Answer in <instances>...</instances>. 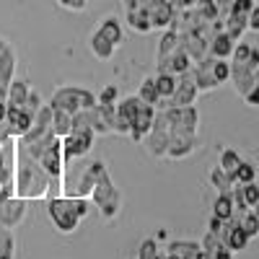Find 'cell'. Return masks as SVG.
<instances>
[{
	"label": "cell",
	"mask_w": 259,
	"mask_h": 259,
	"mask_svg": "<svg viewBox=\"0 0 259 259\" xmlns=\"http://www.w3.org/2000/svg\"><path fill=\"white\" fill-rule=\"evenodd\" d=\"M13 187H16V194L24 200H41L55 187L50 174L18 140L13 148Z\"/></svg>",
	"instance_id": "obj_1"
},
{
	"label": "cell",
	"mask_w": 259,
	"mask_h": 259,
	"mask_svg": "<svg viewBox=\"0 0 259 259\" xmlns=\"http://www.w3.org/2000/svg\"><path fill=\"white\" fill-rule=\"evenodd\" d=\"M200 251H202V246L194 241H171L168 244V254L177 259H197Z\"/></svg>",
	"instance_id": "obj_18"
},
{
	"label": "cell",
	"mask_w": 259,
	"mask_h": 259,
	"mask_svg": "<svg viewBox=\"0 0 259 259\" xmlns=\"http://www.w3.org/2000/svg\"><path fill=\"white\" fill-rule=\"evenodd\" d=\"M156 89H158V96L161 101H168L177 91V75H168V73H158L156 75Z\"/></svg>",
	"instance_id": "obj_25"
},
{
	"label": "cell",
	"mask_w": 259,
	"mask_h": 259,
	"mask_svg": "<svg viewBox=\"0 0 259 259\" xmlns=\"http://www.w3.org/2000/svg\"><path fill=\"white\" fill-rule=\"evenodd\" d=\"M36 161H39V166L50 174V179L57 184L60 177H62V168H65V161H62V140H60V138L52 140V143L47 145V150H45V153H41Z\"/></svg>",
	"instance_id": "obj_10"
},
{
	"label": "cell",
	"mask_w": 259,
	"mask_h": 259,
	"mask_svg": "<svg viewBox=\"0 0 259 259\" xmlns=\"http://www.w3.org/2000/svg\"><path fill=\"white\" fill-rule=\"evenodd\" d=\"M239 187H241V194H244V202L251 207L259 200V184L256 182H246V184H239Z\"/></svg>",
	"instance_id": "obj_32"
},
{
	"label": "cell",
	"mask_w": 259,
	"mask_h": 259,
	"mask_svg": "<svg viewBox=\"0 0 259 259\" xmlns=\"http://www.w3.org/2000/svg\"><path fill=\"white\" fill-rule=\"evenodd\" d=\"M233 218H236V223H239V226H241V228L246 231V236H249V239H254V236H259V221L254 218V212H251V210L236 212Z\"/></svg>",
	"instance_id": "obj_27"
},
{
	"label": "cell",
	"mask_w": 259,
	"mask_h": 259,
	"mask_svg": "<svg viewBox=\"0 0 259 259\" xmlns=\"http://www.w3.org/2000/svg\"><path fill=\"white\" fill-rule=\"evenodd\" d=\"M197 150V133H171L168 135V148H166V158H187Z\"/></svg>",
	"instance_id": "obj_11"
},
{
	"label": "cell",
	"mask_w": 259,
	"mask_h": 259,
	"mask_svg": "<svg viewBox=\"0 0 259 259\" xmlns=\"http://www.w3.org/2000/svg\"><path fill=\"white\" fill-rule=\"evenodd\" d=\"M96 101L99 104H117V89H114V85H106V89L99 94Z\"/></svg>",
	"instance_id": "obj_34"
},
{
	"label": "cell",
	"mask_w": 259,
	"mask_h": 259,
	"mask_svg": "<svg viewBox=\"0 0 259 259\" xmlns=\"http://www.w3.org/2000/svg\"><path fill=\"white\" fill-rule=\"evenodd\" d=\"M52 130L57 138H65L73 130V114H68L65 109H55L52 106Z\"/></svg>",
	"instance_id": "obj_20"
},
{
	"label": "cell",
	"mask_w": 259,
	"mask_h": 259,
	"mask_svg": "<svg viewBox=\"0 0 259 259\" xmlns=\"http://www.w3.org/2000/svg\"><path fill=\"white\" fill-rule=\"evenodd\" d=\"M138 99L156 106V109H161V96H158V89H156V78H145L140 83V91H138Z\"/></svg>",
	"instance_id": "obj_22"
},
{
	"label": "cell",
	"mask_w": 259,
	"mask_h": 259,
	"mask_svg": "<svg viewBox=\"0 0 259 259\" xmlns=\"http://www.w3.org/2000/svg\"><path fill=\"white\" fill-rule=\"evenodd\" d=\"M197 94H200V89L194 83V75H192V70H187V73L177 75V91L168 99L166 106H189V104H194Z\"/></svg>",
	"instance_id": "obj_12"
},
{
	"label": "cell",
	"mask_w": 259,
	"mask_h": 259,
	"mask_svg": "<svg viewBox=\"0 0 259 259\" xmlns=\"http://www.w3.org/2000/svg\"><path fill=\"white\" fill-rule=\"evenodd\" d=\"M239 163H241V156L236 153V150L226 148L223 153H221V163H218V166L226 171V174H231V177H233V174H236V168H239ZM233 179H236V177H233Z\"/></svg>",
	"instance_id": "obj_28"
},
{
	"label": "cell",
	"mask_w": 259,
	"mask_h": 259,
	"mask_svg": "<svg viewBox=\"0 0 259 259\" xmlns=\"http://www.w3.org/2000/svg\"><path fill=\"white\" fill-rule=\"evenodd\" d=\"M26 207H29V200L18 197V194H13V197H0V228H16L24 223L26 218Z\"/></svg>",
	"instance_id": "obj_7"
},
{
	"label": "cell",
	"mask_w": 259,
	"mask_h": 259,
	"mask_svg": "<svg viewBox=\"0 0 259 259\" xmlns=\"http://www.w3.org/2000/svg\"><path fill=\"white\" fill-rule=\"evenodd\" d=\"M140 99L138 96H127L114 104V133L117 135H130V127L135 122V114L140 109Z\"/></svg>",
	"instance_id": "obj_8"
},
{
	"label": "cell",
	"mask_w": 259,
	"mask_h": 259,
	"mask_svg": "<svg viewBox=\"0 0 259 259\" xmlns=\"http://www.w3.org/2000/svg\"><path fill=\"white\" fill-rule=\"evenodd\" d=\"M231 80L241 99L254 83H259V50L256 47L236 41L233 55H231Z\"/></svg>",
	"instance_id": "obj_2"
},
{
	"label": "cell",
	"mask_w": 259,
	"mask_h": 259,
	"mask_svg": "<svg viewBox=\"0 0 259 259\" xmlns=\"http://www.w3.org/2000/svg\"><path fill=\"white\" fill-rule=\"evenodd\" d=\"M29 94H31L29 83H26V80H18V78H13V80H11V85H8L6 104H8V106H26Z\"/></svg>",
	"instance_id": "obj_17"
},
{
	"label": "cell",
	"mask_w": 259,
	"mask_h": 259,
	"mask_svg": "<svg viewBox=\"0 0 259 259\" xmlns=\"http://www.w3.org/2000/svg\"><path fill=\"white\" fill-rule=\"evenodd\" d=\"M233 47H236V39H231V34L226 29H221L218 34H212L210 45H207V52L218 60H228L233 55Z\"/></svg>",
	"instance_id": "obj_16"
},
{
	"label": "cell",
	"mask_w": 259,
	"mask_h": 259,
	"mask_svg": "<svg viewBox=\"0 0 259 259\" xmlns=\"http://www.w3.org/2000/svg\"><path fill=\"white\" fill-rule=\"evenodd\" d=\"M89 200L101 210V218H106V221H112L114 215L119 212L122 197H119V189L114 187V182H112V177H109V168H106V166H101V171H99V177H96V184H94V189H91V197H89Z\"/></svg>",
	"instance_id": "obj_4"
},
{
	"label": "cell",
	"mask_w": 259,
	"mask_h": 259,
	"mask_svg": "<svg viewBox=\"0 0 259 259\" xmlns=\"http://www.w3.org/2000/svg\"><path fill=\"white\" fill-rule=\"evenodd\" d=\"M161 0H124V8L127 11H148L150 13V8L153 6H158Z\"/></svg>",
	"instance_id": "obj_33"
},
{
	"label": "cell",
	"mask_w": 259,
	"mask_h": 259,
	"mask_svg": "<svg viewBox=\"0 0 259 259\" xmlns=\"http://www.w3.org/2000/svg\"><path fill=\"white\" fill-rule=\"evenodd\" d=\"M249 210H251V212H254V218H256V221H259V200H256V202H254V205H251V207H249Z\"/></svg>",
	"instance_id": "obj_39"
},
{
	"label": "cell",
	"mask_w": 259,
	"mask_h": 259,
	"mask_svg": "<svg viewBox=\"0 0 259 259\" xmlns=\"http://www.w3.org/2000/svg\"><path fill=\"white\" fill-rule=\"evenodd\" d=\"M212 78L218 80V85L226 83V80H231V62L215 57V60H212Z\"/></svg>",
	"instance_id": "obj_29"
},
{
	"label": "cell",
	"mask_w": 259,
	"mask_h": 259,
	"mask_svg": "<svg viewBox=\"0 0 259 259\" xmlns=\"http://www.w3.org/2000/svg\"><path fill=\"white\" fill-rule=\"evenodd\" d=\"M57 3H60L62 8H70V11H83L89 0H57Z\"/></svg>",
	"instance_id": "obj_37"
},
{
	"label": "cell",
	"mask_w": 259,
	"mask_h": 259,
	"mask_svg": "<svg viewBox=\"0 0 259 259\" xmlns=\"http://www.w3.org/2000/svg\"><path fill=\"white\" fill-rule=\"evenodd\" d=\"M156 259H177V256H171V254H168V251H166V254H158V256H156Z\"/></svg>",
	"instance_id": "obj_40"
},
{
	"label": "cell",
	"mask_w": 259,
	"mask_h": 259,
	"mask_svg": "<svg viewBox=\"0 0 259 259\" xmlns=\"http://www.w3.org/2000/svg\"><path fill=\"white\" fill-rule=\"evenodd\" d=\"M94 138L96 133L89 127V124H73V130L62 140V161H75V158H83L89 150L94 148Z\"/></svg>",
	"instance_id": "obj_6"
},
{
	"label": "cell",
	"mask_w": 259,
	"mask_h": 259,
	"mask_svg": "<svg viewBox=\"0 0 259 259\" xmlns=\"http://www.w3.org/2000/svg\"><path fill=\"white\" fill-rule=\"evenodd\" d=\"M16 254V244H13V236L6 231L0 233V259H13Z\"/></svg>",
	"instance_id": "obj_31"
},
{
	"label": "cell",
	"mask_w": 259,
	"mask_h": 259,
	"mask_svg": "<svg viewBox=\"0 0 259 259\" xmlns=\"http://www.w3.org/2000/svg\"><path fill=\"white\" fill-rule=\"evenodd\" d=\"M3 47H6V41H3V39H0V50H3Z\"/></svg>",
	"instance_id": "obj_41"
},
{
	"label": "cell",
	"mask_w": 259,
	"mask_h": 259,
	"mask_svg": "<svg viewBox=\"0 0 259 259\" xmlns=\"http://www.w3.org/2000/svg\"><path fill=\"white\" fill-rule=\"evenodd\" d=\"M47 212H50V221L55 223V228L60 233H73L78 228V223L89 215V200L85 197H52L47 202Z\"/></svg>",
	"instance_id": "obj_3"
},
{
	"label": "cell",
	"mask_w": 259,
	"mask_h": 259,
	"mask_svg": "<svg viewBox=\"0 0 259 259\" xmlns=\"http://www.w3.org/2000/svg\"><path fill=\"white\" fill-rule=\"evenodd\" d=\"M50 106H55V109H65L68 114H75L80 109H91V106H96V96L91 91H85V89H78V85H62V89H57L52 94Z\"/></svg>",
	"instance_id": "obj_5"
},
{
	"label": "cell",
	"mask_w": 259,
	"mask_h": 259,
	"mask_svg": "<svg viewBox=\"0 0 259 259\" xmlns=\"http://www.w3.org/2000/svg\"><path fill=\"white\" fill-rule=\"evenodd\" d=\"M127 26L133 31H138V34L153 31V24H150V13L148 11H127Z\"/></svg>",
	"instance_id": "obj_19"
},
{
	"label": "cell",
	"mask_w": 259,
	"mask_h": 259,
	"mask_svg": "<svg viewBox=\"0 0 259 259\" xmlns=\"http://www.w3.org/2000/svg\"><path fill=\"white\" fill-rule=\"evenodd\" d=\"M156 106H150V104H140V109H138V114H135V122H133V127H130V138H133L135 143H143V138L148 135V130L153 127V119H156Z\"/></svg>",
	"instance_id": "obj_14"
},
{
	"label": "cell",
	"mask_w": 259,
	"mask_h": 259,
	"mask_svg": "<svg viewBox=\"0 0 259 259\" xmlns=\"http://www.w3.org/2000/svg\"><path fill=\"white\" fill-rule=\"evenodd\" d=\"M212 215L221 221H231L233 218V200H231V192H221L218 200L212 205Z\"/></svg>",
	"instance_id": "obj_24"
},
{
	"label": "cell",
	"mask_w": 259,
	"mask_h": 259,
	"mask_svg": "<svg viewBox=\"0 0 259 259\" xmlns=\"http://www.w3.org/2000/svg\"><path fill=\"white\" fill-rule=\"evenodd\" d=\"M210 182H212L215 189H218V194H221V192H231L233 184H236V179H233L231 174H226L221 166H215V168L210 171Z\"/></svg>",
	"instance_id": "obj_26"
},
{
	"label": "cell",
	"mask_w": 259,
	"mask_h": 259,
	"mask_svg": "<svg viewBox=\"0 0 259 259\" xmlns=\"http://www.w3.org/2000/svg\"><path fill=\"white\" fill-rule=\"evenodd\" d=\"M246 29L259 31V6H254V8L249 11V16H246Z\"/></svg>",
	"instance_id": "obj_35"
},
{
	"label": "cell",
	"mask_w": 259,
	"mask_h": 259,
	"mask_svg": "<svg viewBox=\"0 0 259 259\" xmlns=\"http://www.w3.org/2000/svg\"><path fill=\"white\" fill-rule=\"evenodd\" d=\"M114 45L109 39H106L104 34H99V31H94V36H91V52L99 57V60H109L112 55H114Z\"/></svg>",
	"instance_id": "obj_23"
},
{
	"label": "cell",
	"mask_w": 259,
	"mask_h": 259,
	"mask_svg": "<svg viewBox=\"0 0 259 259\" xmlns=\"http://www.w3.org/2000/svg\"><path fill=\"white\" fill-rule=\"evenodd\" d=\"M96 31H99V34H104V36L114 45V47H119V45H122V26H119V21H117V18H112V16H109V18H104L101 24H99V29H96Z\"/></svg>",
	"instance_id": "obj_21"
},
{
	"label": "cell",
	"mask_w": 259,
	"mask_h": 259,
	"mask_svg": "<svg viewBox=\"0 0 259 259\" xmlns=\"http://www.w3.org/2000/svg\"><path fill=\"white\" fill-rule=\"evenodd\" d=\"M34 117H36V112L29 109V106H8V114H6V122H3L6 133L11 138H21L31 127Z\"/></svg>",
	"instance_id": "obj_9"
},
{
	"label": "cell",
	"mask_w": 259,
	"mask_h": 259,
	"mask_svg": "<svg viewBox=\"0 0 259 259\" xmlns=\"http://www.w3.org/2000/svg\"><path fill=\"white\" fill-rule=\"evenodd\" d=\"M244 101H246L249 106H259V83H254L251 89L244 94Z\"/></svg>",
	"instance_id": "obj_36"
},
{
	"label": "cell",
	"mask_w": 259,
	"mask_h": 259,
	"mask_svg": "<svg viewBox=\"0 0 259 259\" xmlns=\"http://www.w3.org/2000/svg\"><path fill=\"white\" fill-rule=\"evenodd\" d=\"M6 114H8V104H6V101H0V124L6 122Z\"/></svg>",
	"instance_id": "obj_38"
},
{
	"label": "cell",
	"mask_w": 259,
	"mask_h": 259,
	"mask_svg": "<svg viewBox=\"0 0 259 259\" xmlns=\"http://www.w3.org/2000/svg\"><path fill=\"white\" fill-rule=\"evenodd\" d=\"M0 187H3V184H0Z\"/></svg>",
	"instance_id": "obj_42"
},
{
	"label": "cell",
	"mask_w": 259,
	"mask_h": 259,
	"mask_svg": "<svg viewBox=\"0 0 259 259\" xmlns=\"http://www.w3.org/2000/svg\"><path fill=\"white\" fill-rule=\"evenodd\" d=\"M13 73H16V55L6 45L0 50V101H6V96H8V85L13 80Z\"/></svg>",
	"instance_id": "obj_15"
},
{
	"label": "cell",
	"mask_w": 259,
	"mask_h": 259,
	"mask_svg": "<svg viewBox=\"0 0 259 259\" xmlns=\"http://www.w3.org/2000/svg\"><path fill=\"white\" fill-rule=\"evenodd\" d=\"M192 57L184 52V47L179 45L171 55H166V57H161L158 60V73H168V75H182V73H187V70H192Z\"/></svg>",
	"instance_id": "obj_13"
},
{
	"label": "cell",
	"mask_w": 259,
	"mask_h": 259,
	"mask_svg": "<svg viewBox=\"0 0 259 259\" xmlns=\"http://www.w3.org/2000/svg\"><path fill=\"white\" fill-rule=\"evenodd\" d=\"M236 184H246V182H254L256 179V168H254V163H246V161H241L239 163V168H236Z\"/></svg>",
	"instance_id": "obj_30"
}]
</instances>
